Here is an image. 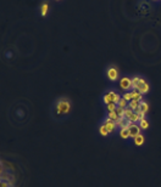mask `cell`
Instances as JSON below:
<instances>
[{
	"label": "cell",
	"instance_id": "cell-1",
	"mask_svg": "<svg viewBox=\"0 0 161 187\" xmlns=\"http://www.w3.org/2000/svg\"><path fill=\"white\" fill-rule=\"evenodd\" d=\"M54 112H55V114H58L59 117L70 114V112H71V101L68 99H66V97L59 99L56 101V103H55V109H54Z\"/></svg>",
	"mask_w": 161,
	"mask_h": 187
},
{
	"label": "cell",
	"instance_id": "cell-2",
	"mask_svg": "<svg viewBox=\"0 0 161 187\" xmlns=\"http://www.w3.org/2000/svg\"><path fill=\"white\" fill-rule=\"evenodd\" d=\"M128 131H130V136L132 137V139H134V137H137L140 133H142V129H140V126H139V124L137 123H132V124H130V126H128Z\"/></svg>",
	"mask_w": 161,
	"mask_h": 187
},
{
	"label": "cell",
	"instance_id": "cell-3",
	"mask_svg": "<svg viewBox=\"0 0 161 187\" xmlns=\"http://www.w3.org/2000/svg\"><path fill=\"white\" fill-rule=\"evenodd\" d=\"M137 90H138L139 92H142L143 95H145V94H148V92H149L150 88H149V84L147 83V80H145V79H143V78H140V79H139V83H138Z\"/></svg>",
	"mask_w": 161,
	"mask_h": 187
},
{
	"label": "cell",
	"instance_id": "cell-4",
	"mask_svg": "<svg viewBox=\"0 0 161 187\" xmlns=\"http://www.w3.org/2000/svg\"><path fill=\"white\" fill-rule=\"evenodd\" d=\"M103 124L106 126V129L109 130V133L111 134V133H115V130H116V128H117V125H116V122H114L112 119H110V118H105L104 120H103Z\"/></svg>",
	"mask_w": 161,
	"mask_h": 187
},
{
	"label": "cell",
	"instance_id": "cell-5",
	"mask_svg": "<svg viewBox=\"0 0 161 187\" xmlns=\"http://www.w3.org/2000/svg\"><path fill=\"white\" fill-rule=\"evenodd\" d=\"M120 86L122 90L124 91H128L130 89H132V79L128 78V77H124L120 80Z\"/></svg>",
	"mask_w": 161,
	"mask_h": 187
},
{
	"label": "cell",
	"instance_id": "cell-6",
	"mask_svg": "<svg viewBox=\"0 0 161 187\" xmlns=\"http://www.w3.org/2000/svg\"><path fill=\"white\" fill-rule=\"evenodd\" d=\"M106 74H107V78H109L111 82H115L118 78V72H117V69L115 67H110L109 69H107Z\"/></svg>",
	"mask_w": 161,
	"mask_h": 187
},
{
	"label": "cell",
	"instance_id": "cell-7",
	"mask_svg": "<svg viewBox=\"0 0 161 187\" xmlns=\"http://www.w3.org/2000/svg\"><path fill=\"white\" fill-rule=\"evenodd\" d=\"M107 94H109V96H110V100H111V102L118 103V101L121 100V96H120V94H117V92H116V91H114V90L109 91Z\"/></svg>",
	"mask_w": 161,
	"mask_h": 187
},
{
	"label": "cell",
	"instance_id": "cell-8",
	"mask_svg": "<svg viewBox=\"0 0 161 187\" xmlns=\"http://www.w3.org/2000/svg\"><path fill=\"white\" fill-rule=\"evenodd\" d=\"M131 122L127 119V118H124V117H122V118H120L117 122H116V125H117V128H124V126H126V125H128Z\"/></svg>",
	"mask_w": 161,
	"mask_h": 187
},
{
	"label": "cell",
	"instance_id": "cell-9",
	"mask_svg": "<svg viewBox=\"0 0 161 187\" xmlns=\"http://www.w3.org/2000/svg\"><path fill=\"white\" fill-rule=\"evenodd\" d=\"M133 142H134V145H136V146H138V147H139V146H142L143 143L145 142V137H144V135L139 134L137 137H134V139H133Z\"/></svg>",
	"mask_w": 161,
	"mask_h": 187
},
{
	"label": "cell",
	"instance_id": "cell-10",
	"mask_svg": "<svg viewBox=\"0 0 161 187\" xmlns=\"http://www.w3.org/2000/svg\"><path fill=\"white\" fill-rule=\"evenodd\" d=\"M120 136H121V139H123V140H128L131 136H130V131H128V129H126V128H121L120 129Z\"/></svg>",
	"mask_w": 161,
	"mask_h": 187
},
{
	"label": "cell",
	"instance_id": "cell-11",
	"mask_svg": "<svg viewBox=\"0 0 161 187\" xmlns=\"http://www.w3.org/2000/svg\"><path fill=\"white\" fill-rule=\"evenodd\" d=\"M132 95H133V100H137V101H143V94L139 92L138 90H132Z\"/></svg>",
	"mask_w": 161,
	"mask_h": 187
},
{
	"label": "cell",
	"instance_id": "cell-12",
	"mask_svg": "<svg viewBox=\"0 0 161 187\" xmlns=\"http://www.w3.org/2000/svg\"><path fill=\"white\" fill-rule=\"evenodd\" d=\"M139 109L143 112V113H148V111H149V105L145 102V101H140V105H139Z\"/></svg>",
	"mask_w": 161,
	"mask_h": 187
},
{
	"label": "cell",
	"instance_id": "cell-13",
	"mask_svg": "<svg viewBox=\"0 0 161 187\" xmlns=\"http://www.w3.org/2000/svg\"><path fill=\"white\" fill-rule=\"evenodd\" d=\"M138 124H139V126H140L142 130H147V129L149 128V122H148L147 118H145V119H140Z\"/></svg>",
	"mask_w": 161,
	"mask_h": 187
},
{
	"label": "cell",
	"instance_id": "cell-14",
	"mask_svg": "<svg viewBox=\"0 0 161 187\" xmlns=\"http://www.w3.org/2000/svg\"><path fill=\"white\" fill-rule=\"evenodd\" d=\"M139 105H140V102H139V101H137V100H132V101H130L128 107H130V108H132L133 111H137V109L139 108Z\"/></svg>",
	"mask_w": 161,
	"mask_h": 187
},
{
	"label": "cell",
	"instance_id": "cell-15",
	"mask_svg": "<svg viewBox=\"0 0 161 187\" xmlns=\"http://www.w3.org/2000/svg\"><path fill=\"white\" fill-rule=\"evenodd\" d=\"M107 118L112 119L114 122H117L120 119V117H118V114L116 113V112H107Z\"/></svg>",
	"mask_w": 161,
	"mask_h": 187
},
{
	"label": "cell",
	"instance_id": "cell-16",
	"mask_svg": "<svg viewBox=\"0 0 161 187\" xmlns=\"http://www.w3.org/2000/svg\"><path fill=\"white\" fill-rule=\"evenodd\" d=\"M99 133H100L103 136H107V135L110 134V133H109V130L106 129V126H105L104 124H101V125L99 126Z\"/></svg>",
	"mask_w": 161,
	"mask_h": 187
},
{
	"label": "cell",
	"instance_id": "cell-17",
	"mask_svg": "<svg viewBox=\"0 0 161 187\" xmlns=\"http://www.w3.org/2000/svg\"><path fill=\"white\" fill-rule=\"evenodd\" d=\"M48 10H49V5H48L46 1H44L43 5H42V7H40V15H42V16H45L46 12H48Z\"/></svg>",
	"mask_w": 161,
	"mask_h": 187
},
{
	"label": "cell",
	"instance_id": "cell-18",
	"mask_svg": "<svg viewBox=\"0 0 161 187\" xmlns=\"http://www.w3.org/2000/svg\"><path fill=\"white\" fill-rule=\"evenodd\" d=\"M128 120H130L131 123H136V124H137V123H139L140 118H139V116H138V114L136 113V112H134V113H133V114H132V116L128 118Z\"/></svg>",
	"mask_w": 161,
	"mask_h": 187
},
{
	"label": "cell",
	"instance_id": "cell-19",
	"mask_svg": "<svg viewBox=\"0 0 161 187\" xmlns=\"http://www.w3.org/2000/svg\"><path fill=\"white\" fill-rule=\"evenodd\" d=\"M128 103H130V102H128L127 100H124L123 97H121V100L118 101L117 106H118V107H122V108H127V107H128Z\"/></svg>",
	"mask_w": 161,
	"mask_h": 187
},
{
	"label": "cell",
	"instance_id": "cell-20",
	"mask_svg": "<svg viewBox=\"0 0 161 187\" xmlns=\"http://www.w3.org/2000/svg\"><path fill=\"white\" fill-rule=\"evenodd\" d=\"M106 108H107V112H115L116 108H117V103L110 102L109 105H106Z\"/></svg>",
	"mask_w": 161,
	"mask_h": 187
},
{
	"label": "cell",
	"instance_id": "cell-21",
	"mask_svg": "<svg viewBox=\"0 0 161 187\" xmlns=\"http://www.w3.org/2000/svg\"><path fill=\"white\" fill-rule=\"evenodd\" d=\"M124 100H127L128 102L130 101H132L133 100V95H132V91H126V92H124L123 94V96H122Z\"/></svg>",
	"mask_w": 161,
	"mask_h": 187
},
{
	"label": "cell",
	"instance_id": "cell-22",
	"mask_svg": "<svg viewBox=\"0 0 161 187\" xmlns=\"http://www.w3.org/2000/svg\"><path fill=\"white\" fill-rule=\"evenodd\" d=\"M133 113H134V111H133L132 108H130V107L124 108V118H127V119H128Z\"/></svg>",
	"mask_w": 161,
	"mask_h": 187
},
{
	"label": "cell",
	"instance_id": "cell-23",
	"mask_svg": "<svg viewBox=\"0 0 161 187\" xmlns=\"http://www.w3.org/2000/svg\"><path fill=\"white\" fill-rule=\"evenodd\" d=\"M139 79H140V78H138V77H133V78H132V89H133V90H137Z\"/></svg>",
	"mask_w": 161,
	"mask_h": 187
},
{
	"label": "cell",
	"instance_id": "cell-24",
	"mask_svg": "<svg viewBox=\"0 0 161 187\" xmlns=\"http://www.w3.org/2000/svg\"><path fill=\"white\" fill-rule=\"evenodd\" d=\"M115 112L118 114V117H120V118L124 117V108H122V107H118V106H117V108H116V111H115Z\"/></svg>",
	"mask_w": 161,
	"mask_h": 187
},
{
	"label": "cell",
	"instance_id": "cell-25",
	"mask_svg": "<svg viewBox=\"0 0 161 187\" xmlns=\"http://www.w3.org/2000/svg\"><path fill=\"white\" fill-rule=\"evenodd\" d=\"M103 101H104V103L105 105H109L110 102H111V100H110V96H109V94H105V95H104V97H103Z\"/></svg>",
	"mask_w": 161,
	"mask_h": 187
},
{
	"label": "cell",
	"instance_id": "cell-26",
	"mask_svg": "<svg viewBox=\"0 0 161 187\" xmlns=\"http://www.w3.org/2000/svg\"><path fill=\"white\" fill-rule=\"evenodd\" d=\"M6 56H7V57H11L12 53H11V52H7V53H6Z\"/></svg>",
	"mask_w": 161,
	"mask_h": 187
}]
</instances>
